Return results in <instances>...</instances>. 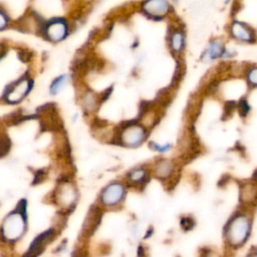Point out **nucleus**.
I'll return each mask as SVG.
<instances>
[{
	"label": "nucleus",
	"instance_id": "412c9836",
	"mask_svg": "<svg viewBox=\"0 0 257 257\" xmlns=\"http://www.w3.org/2000/svg\"><path fill=\"white\" fill-rule=\"evenodd\" d=\"M170 148H171L170 145H165V146H163V147H161V146H159V145H155V149H156L157 151H159L160 153H165V152L168 151Z\"/></svg>",
	"mask_w": 257,
	"mask_h": 257
},
{
	"label": "nucleus",
	"instance_id": "2eb2a0df",
	"mask_svg": "<svg viewBox=\"0 0 257 257\" xmlns=\"http://www.w3.org/2000/svg\"><path fill=\"white\" fill-rule=\"evenodd\" d=\"M130 180L134 183H140L142 181L145 180L146 178V171L144 169H138V170H135L133 171L130 176H128Z\"/></svg>",
	"mask_w": 257,
	"mask_h": 257
},
{
	"label": "nucleus",
	"instance_id": "6ab92c4d",
	"mask_svg": "<svg viewBox=\"0 0 257 257\" xmlns=\"http://www.w3.org/2000/svg\"><path fill=\"white\" fill-rule=\"evenodd\" d=\"M9 148V144L7 140H1L0 141V154H5Z\"/></svg>",
	"mask_w": 257,
	"mask_h": 257
},
{
	"label": "nucleus",
	"instance_id": "20e7f679",
	"mask_svg": "<svg viewBox=\"0 0 257 257\" xmlns=\"http://www.w3.org/2000/svg\"><path fill=\"white\" fill-rule=\"evenodd\" d=\"M120 138L126 146H138L145 139V131L140 125H128L123 130Z\"/></svg>",
	"mask_w": 257,
	"mask_h": 257
},
{
	"label": "nucleus",
	"instance_id": "f8f14e48",
	"mask_svg": "<svg viewBox=\"0 0 257 257\" xmlns=\"http://www.w3.org/2000/svg\"><path fill=\"white\" fill-rule=\"evenodd\" d=\"M74 192L72 190L71 187H63L60 192H59V199L60 201L64 204V205H67V204H70L71 202H73L74 200Z\"/></svg>",
	"mask_w": 257,
	"mask_h": 257
},
{
	"label": "nucleus",
	"instance_id": "f03ea898",
	"mask_svg": "<svg viewBox=\"0 0 257 257\" xmlns=\"http://www.w3.org/2000/svg\"><path fill=\"white\" fill-rule=\"evenodd\" d=\"M24 231V220L19 214L9 216L2 227L3 235L9 240L18 239Z\"/></svg>",
	"mask_w": 257,
	"mask_h": 257
},
{
	"label": "nucleus",
	"instance_id": "f3484780",
	"mask_svg": "<svg viewBox=\"0 0 257 257\" xmlns=\"http://www.w3.org/2000/svg\"><path fill=\"white\" fill-rule=\"evenodd\" d=\"M194 221L191 218H183L181 221V225L185 230H190L194 227Z\"/></svg>",
	"mask_w": 257,
	"mask_h": 257
},
{
	"label": "nucleus",
	"instance_id": "9d476101",
	"mask_svg": "<svg viewBox=\"0 0 257 257\" xmlns=\"http://www.w3.org/2000/svg\"><path fill=\"white\" fill-rule=\"evenodd\" d=\"M256 195H257V192H256L255 187L251 184H247L241 189L240 198H241L242 202L249 203V202H253L255 200Z\"/></svg>",
	"mask_w": 257,
	"mask_h": 257
},
{
	"label": "nucleus",
	"instance_id": "a211bd4d",
	"mask_svg": "<svg viewBox=\"0 0 257 257\" xmlns=\"http://www.w3.org/2000/svg\"><path fill=\"white\" fill-rule=\"evenodd\" d=\"M248 79L251 83L257 85V68H253L248 73Z\"/></svg>",
	"mask_w": 257,
	"mask_h": 257
},
{
	"label": "nucleus",
	"instance_id": "4468645a",
	"mask_svg": "<svg viewBox=\"0 0 257 257\" xmlns=\"http://www.w3.org/2000/svg\"><path fill=\"white\" fill-rule=\"evenodd\" d=\"M67 81H68V75H67V74L61 75L60 77H58L57 79H55L54 82H53L52 85H51V88H50L51 92H52V93H57V92H59V91L62 89V87L66 84Z\"/></svg>",
	"mask_w": 257,
	"mask_h": 257
},
{
	"label": "nucleus",
	"instance_id": "1a4fd4ad",
	"mask_svg": "<svg viewBox=\"0 0 257 257\" xmlns=\"http://www.w3.org/2000/svg\"><path fill=\"white\" fill-rule=\"evenodd\" d=\"M173 171V164L169 161H161L157 164L156 167V175L159 178H166L171 175Z\"/></svg>",
	"mask_w": 257,
	"mask_h": 257
},
{
	"label": "nucleus",
	"instance_id": "ddd939ff",
	"mask_svg": "<svg viewBox=\"0 0 257 257\" xmlns=\"http://www.w3.org/2000/svg\"><path fill=\"white\" fill-rule=\"evenodd\" d=\"M184 45V36L181 32H175L171 38V46L173 50L180 51Z\"/></svg>",
	"mask_w": 257,
	"mask_h": 257
},
{
	"label": "nucleus",
	"instance_id": "dca6fc26",
	"mask_svg": "<svg viewBox=\"0 0 257 257\" xmlns=\"http://www.w3.org/2000/svg\"><path fill=\"white\" fill-rule=\"evenodd\" d=\"M238 109H239V112H240L241 115H246L247 112L249 111L250 107H249L246 100H241L238 104Z\"/></svg>",
	"mask_w": 257,
	"mask_h": 257
},
{
	"label": "nucleus",
	"instance_id": "39448f33",
	"mask_svg": "<svg viewBox=\"0 0 257 257\" xmlns=\"http://www.w3.org/2000/svg\"><path fill=\"white\" fill-rule=\"evenodd\" d=\"M143 10L154 17H160L169 11V4L167 0H147L143 4Z\"/></svg>",
	"mask_w": 257,
	"mask_h": 257
},
{
	"label": "nucleus",
	"instance_id": "0eeeda50",
	"mask_svg": "<svg viewBox=\"0 0 257 257\" xmlns=\"http://www.w3.org/2000/svg\"><path fill=\"white\" fill-rule=\"evenodd\" d=\"M231 33L235 38H238L243 41H251L253 34L251 30L240 22H234L231 26Z\"/></svg>",
	"mask_w": 257,
	"mask_h": 257
},
{
	"label": "nucleus",
	"instance_id": "9b49d317",
	"mask_svg": "<svg viewBox=\"0 0 257 257\" xmlns=\"http://www.w3.org/2000/svg\"><path fill=\"white\" fill-rule=\"evenodd\" d=\"M222 52H223L222 44L219 41H213L207 50L206 57H208L209 59H213L220 56Z\"/></svg>",
	"mask_w": 257,
	"mask_h": 257
},
{
	"label": "nucleus",
	"instance_id": "6e6552de",
	"mask_svg": "<svg viewBox=\"0 0 257 257\" xmlns=\"http://www.w3.org/2000/svg\"><path fill=\"white\" fill-rule=\"evenodd\" d=\"M28 88H29V83H28L27 80L20 81L8 93V100L11 101V102H15V101L20 100L25 95Z\"/></svg>",
	"mask_w": 257,
	"mask_h": 257
},
{
	"label": "nucleus",
	"instance_id": "aec40b11",
	"mask_svg": "<svg viewBox=\"0 0 257 257\" xmlns=\"http://www.w3.org/2000/svg\"><path fill=\"white\" fill-rule=\"evenodd\" d=\"M7 24V18L3 12L0 11V29Z\"/></svg>",
	"mask_w": 257,
	"mask_h": 257
},
{
	"label": "nucleus",
	"instance_id": "423d86ee",
	"mask_svg": "<svg viewBox=\"0 0 257 257\" xmlns=\"http://www.w3.org/2000/svg\"><path fill=\"white\" fill-rule=\"evenodd\" d=\"M47 35L53 41H58L62 39L66 33V25L61 20H55L48 24Z\"/></svg>",
	"mask_w": 257,
	"mask_h": 257
},
{
	"label": "nucleus",
	"instance_id": "4be33fe9",
	"mask_svg": "<svg viewBox=\"0 0 257 257\" xmlns=\"http://www.w3.org/2000/svg\"><path fill=\"white\" fill-rule=\"evenodd\" d=\"M2 51H3V48H2V46L0 45V56H1V54H2Z\"/></svg>",
	"mask_w": 257,
	"mask_h": 257
},
{
	"label": "nucleus",
	"instance_id": "f257e3e1",
	"mask_svg": "<svg viewBox=\"0 0 257 257\" xmlns=\"http://www.w3.org/2000/svg\"><path fill=\"white\" fill-rule=\"evenodd\" d=\"M250 225L246 217L238 216L234 218L228 227V240L234 245L244 242L249 234Z\"/></svg>",
	"mask_w": 257,
	"mask_h": 257
},
{
	"label": "nucleus",
	"instance_id": "7ed1b4c3",
	"mask_svg": "<svg viewBox=\"0 0 257 257\" xmlns=\"http://www.w3.org/2000/svg\"><path fill=\"white\" fill-rule=\"evenodd\" d=\"M124 195L123 186L119 183H113L107 186L101 195V201L103 204L112 206L117 204Z\"/></svg>",
	"mask_w": 257,
	"mask_h": 257
}]
</instances>
